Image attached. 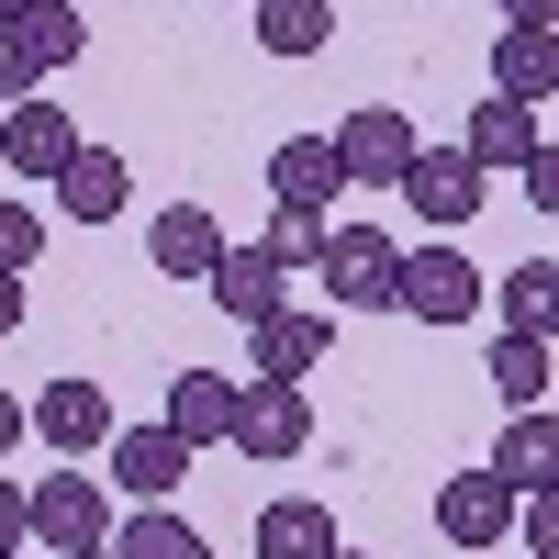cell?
Wrapping results in <instances>:
<instances>
[{"label": "cell", "instance_id": "obj_1", "mask_svg": "<svg viewBox=\"0 0 559 559\" xmlns=\"http://www.w3.org/2000/svg\"><path fill=\"white\" fill-rule=\"evenodd\" d=\"M23 548L34 559H90V548H112V503L90 471H45L23 492Z\"/></svg>", "mask_w": 559, "mask_h": 559}, {"label": "cell", "instance_id": "obj_2", "mask_svg": "<svg viewBox=\"0 0 559 559\" xmlns=\"http://www.w3.org/2000/svg\"><path fill=\"white\" fill-rule=\"evenodd\" d=\"M324 146H336V179H347V191H392L426 134H414V112H392V102H358V112H336Z\"/></svg>", "mask_w": 559, "mask_h": 559}, {"label": "cell", "instance_id": "obj_3", "mask_svg": "<svg viewBox=\"0 0 559 559\" xmlns=\"http://www.w3.org/2000/svg\"><path fill=\"white\" fill-rule=\"evenodd\" d=\"M247 459V471H280V459H302L313 448V403L302 381H236V437H224Z\"/></svg>", "mask_w": 559, "mask_h": 559}, {"label": "cell", "instance_id": "obj_4", "mask_svg": "<svg viewBox=\"0 0 559 559\" xmlns=\"http://www.w3.org/2000/svg\"><path fill=\"white\" fill-rule=\"evenodd\" d=\"M313 280L336 292L347 313H392V280H403V247L381 236V224H324V258Z\"/></svg>", "mask_w": 559, "mask_h": 559}, {"label": "cell", "instance_id": "obj_5", "mask_svg": "<svg viewBox=\"0 0 559 559\" xmlns=\"http://www.w3.org/2000/svg\"><path fill=\"white\" fill-rule=\"evenodd\" d=\"M481 292H492V280L459 258V247H426V258H403L392 313H414V324H471V313H481Z\"/></svg>", "mask_w": 559, "mask_h": 559}, {"label": "cell", "instance_id": "obj_6", "mask_svg": "<svg viewBox=\"0 0 559 559\" xmlns=\"http://www.w3.org/2000/svg\"><path fill=\"white\" fill-rule=\"evenodd\" d=\"M79 146H90V134H79V123H68L57 102H45V90L0 112V168H12V179H57V168H68Z\"/></svg>", "mask_w": 559, "mask_h": 559}, {"label": "cell", "instance_id": "obj_7", "mask_svg": "<svg viewBox=\"0 0 559 559\" xmlns=\"http://www.w3.org/2000/svg\"><path fill=\"white\" fill-rule=\"evenodd\" d=\"M392 202H414V213L448 236V224H471V213H481V168L459 157V146H414V168L392 179Z\"/></svg>", "mask_w": 559, "mask_h": 559}, {"label": "cell", "instance_id": "obj_8", "mask_svg": "<svg viewBox=\"0 0 559 559\" xmlns=\"http://www.w3.org/2000/svg\"><path fill=\"white\" fill-rule=\"evenodd\" d=\"M23 437H45L57 459H90L112 437V403H102V381H45L34 403H23Z\"/></svg>", "mask_w": 559, "mask_h": 559}, {"label": "cell", "instance_id": "obj_9", "mask_svg": "<svg viewBox=\"0 0 559 559\" xmlns=\"http://www.w3.org/2000/svg\"><path fill=\"white\" fill-rule=\"evenodd\" d=\"M492 102H526V112L559 102V23H503L492 34Z\"/></svg>", "mask_w": 559, "mask_h": 559}, {"label": "cell", "instance_id": "obj_10", "mask_svg": "<svg viewBox=\"0 0 559 559\" xmlns=\"http://www.w3.org/2000/svg\"><path fill=\"white\" fill-rule=\"evenodd\" d=\"M437 537L448 548H503L515 537V492H503L492 471H448L437 481Z\"/></svg>", "mask_w": 559, "mask_h": 559}, {"label": "cell", "instance_id": "obj_11", "mask_svg": "<svg viewBox=\"0 0 559 559\" xmlns=\"http://www.w3.org/2000/svg\"><path fill=\"white\" fill-rule=\"evenodd\" d=\"M324 347H336V324L280 302L269 324H247V381H313V369H324Z\"/></svg>", "mask_w": 559, "mask_h": 559}, {"label": "cell", "instance_id": "obj_12", "mask_svg": "<svg viewBox=\"0 0 559 559\" xmlns=\"http://www.w3.org/2000/svg\"><path fill=\"white\" fill-rule=\"evenodd\" d=\"M102 459H112V481H123L134 503H168L179 481H191V448H179L168 426H112V437H102Z\"/></svg>", "mask_w": 559, "mask_h": 559}, {"label": "cell", "instance_id": "obj_13", "mask_svg": "<svg viewBox=\"0 0 559 559\" xmlns=\"http://www.w3.org/2000/svg\"><path fill=\"white\" fill-rule=\"evenodd\" d=\"M157 426H168L179 448H224V437H236V381H224V369H179Z\"/></svg>", "mask_w": 559, "mask_h": 559}, {"label": "cell", "instance_id": "obj_14", "mask_svg": "<svg viewBox=\"0 0 559 559\" xmlns=\"http://www.w3.org/2000/svg\"><path fill=\"white\" fill-rule=\"evenodd\" d=\"M492 481L503 492H559V426H548V403L537 414H503V448H492Z\"/></svg>", "mask_w": 559, "mask_h": 559}, {"label": "cell", "instance_id": "obj_15", "mask_svg": "<svg viewBox=\"0 0 559 559\" xmlns=\"http://www.w3.org/2000/svg\"><path fill=\"white\" fill-rule=\"evenodd\" d=\"M537 146H548V112H526V102H481L471 134H459V157H471L481 179H492V168H526Z\"/></svg>", "mask_w": 559, "mask_h": 559}, {"label": "cell", "instance_id": "obj_16", "mask_svg": "<svg viewBox=\"0 0 559 559\" xmlns=\"http://www.w3.org/2000/svg\"><path fill=\"white\" fill-rule=\"evenodd\" d=\"M45 191L68 202V224H112V213L134 202V168H123L112 146H79V157H68L57 179H45Z\"/></svg>", "mask_w": 559, "mask_h": 559}, {"label": "cell", "instance_id": "obj_17", "mask_svg": "<svg viewBox=\"0 0 559 559\" xmlns=\"http://www.w3.org/2000/svg\"><path fill=\"white\" fill-rule=\"evenodd\" d=\"M146 258H157V280H213V258H224V224H213L202 202H157V236H146Z\"/></svg>", "mask_w": 559, "mask_h": 559}, {"label": "cell", "instance_id": "obj_18", "mask_svg": "<svg viewBox=\"0 0 559 559\" xmlns=\"http://www.w3.org/2000/svg\"><path fill=\"white\" fill-rule=\"evenodd\" d=\"M347 179H336V146L324 134H280L269 146V202H302V213H324Z\"/></svg>", "mask_w": 559, "mask_h": 559}, {"label": "cell", "instance_id": "obj_19", "mask_svg": "<svg viewBox=\"0 0 559 559\" xmlns=\"http://www.w3.org/2000/svg\"><path fill=\"white\" fill-rule=\"evenodd\" d=\"M280 280H292V269H269L258 247H224L202 292H213V313H236V324H269V313H280Z\"/></svg>", "mask_w": 559, "mask_h": 559}, {"label": "cell", "instance_id": "obj_20", "mask_svg": "<svg viewBox=\"0 0 559 559\" xmlns=\"http://www.w3.org/2000/svg\"><path fill=\"white\" fill-rule=\"evenodd\" d=\"M247 34L269 57H324V45H336V12H324V0H247Z\"/></svg>", "mask_w": 559, "mask_h": 559}, {"label": "cell", "instance_id": "obj_21", "mask_svg": "<svg viewBox=\"0 0 559 559\" xmlns=\"http://www.w3.org/2000/svg\"><path fill=\"white\" fill-rule=\"evenodd\" d=\"M324 548H336V515H324L313 492H280L258 515V559H324Z\"/></svg>", "mask_w": 559, "mask_h": 559}, {"label": "cell", "instance_id": "obj_22", "mask_svg": "<svg viewBox=\"0 0 559 559\" xmlns=\"http://www.w3.org/2000/svg\"><path fill=\"white\" fill-rule=\"evenodd\" d=\"M492 392H503V414H537V403L559 392L548 336H492Z\"/></svg>", "mask_w": 559, "mask_h": 559}, {"label": "cell", "instance_id": "obj_23", "mask_svg": "<svg viewBox=\"0 0 559 559\" xmlns=\"http://www.w3.org/2000/svg\"><path fill=\"white\" fill-rule=\"evenodd\" d=\"M112 559H213V537L191 515H168V503H134V515L112 526Z\"/></svg>", "mask_w": 559, "mask_h": 559}, {"label": "cell", "instance_id": "obj_24", "mask_svg": "<svg viewBox=\"0 0 559 559\" xmlns=\"http://www.w3.org/2000/svg\"><path fill=\"white\" fill-rule=\"evenodd\" d=\"M12 23H23V45H34V57H45V79H57V68H79V57H90V23L68 12V0H23Z\"/></svg>", "mask_w": 559, "mask_h": 559}, {"label": "cell", "instance_id": "obj_25", "mask_svg": "<svg viewBox=\"0 0 559 559\" xmlns=\"http://www.w3.org/2000/svg\"><path fill=\"white\" fill-rule=\"evenodd\" d=\"M492 302H503V336H548V313H559V269H548V258H526Z\"/></svg>", "mask_w": 559, "mask_h": 559}, {"label": "cell", "instance_id": "obj_26", "mask_svg": "<svg viewBox=\"0 0 559 559\" xmlns=\"http://www.w3.org/2000/svg\"><path fill=\"white\" fill-rule=\"evenodd\" d=\"M258 258H269V269H313V258H324V213L280 202V213H269V236H258Z\"/></svg>", "mask_w": 559, "mask_h": 559}, {"label": "cell", "instance_id": "obj_27", "mask_svg": "<svg viewBox=\"0 0 559 559\" xmlns=\"http://www.w3.org/2000/svg\"><path fill=\"white\" fill-rule=\"evenodd\" d=\"M34 258H45V213L34 202H0V280H23Z\"/></svg>", "mask_w": 559, "mask_h": 559}, {"label": "cell", "instance_id": "obj_28", "mask_svg": "<svg viewBox=\"0 0 559 559\" xmlns=\"http://www.w3.org/2000/svg\"><path fill=\"white\" fill-rule=\"evenodd\" d=\"M34 90H45V57L23 45V23H0V112H12V102H34Z\"/></svg>", "mask_w": 559, "mask_h": 559}, {"label": "cell", "instance_id": "obj_29", "mask_svg": "<svg viewBox=\"0 0 559 559\" xmlns=\"http://www.w3.org/2000/svg\"><path fill=\"white\" fill-rule=\"evenodd\" d=\"M526 559H559V492H526Z\"/></svg>", "mask_w": 559, "mask_h": 559}, {"label": "cell", "instance_id": "obj_30", "mask_svg": "<svg viewBox=\"0 0 559 559\" xmlns=\"http://www.w3.org/2000/svg\"><path fill=\"white\" fill-rule=\"evenodd\" d=\"M515 179H526V213H559V157H548V146H537Z\"/></svg>", "mask_w": 559, "mask_h": 559}, {"label": "cell", "instance_id": "obj_31", "mask_svg": "<svg viewBox=\"0 0 559 559\" xmlns=\"http://www.w3.org/2000/svg\"><path fill=\"white\" fill-rule=\"evenodd\" d=\"M0 548H23V481H0Z\"/></svg>", "mask_w": 559, "mask_h": 559}, {"label": "cell", "instance_id": "obj_32", "mask_svg": "<svg viewBox=\"0 0 559 559\" xmlns=\"http://www.w3.org/2000/svg\"><path fill=\"white\" fill-rule=\"evenodd\" d=\"M12 448H23V403L0 392V459H12Z\"/></svg>", "mask_w": 559, "mask_h": 559}, {"label": "cell", "instance_id": "obj_33", "mask_svg": "<svg viewBox=\"0 0 559 559\" xmlns=\"http://www.w3.org/2000/svg\"><path fill=\"white\" fill-rule=\"evenodd\" d=\"M503 23H559V0H503Z\"/></svg>", "mask_w": 559, "mask_h": 559}, {"label": "cell", "instance_id": "obj_34", "mask_svg": "<svg viewBox=\"0 0 559 559\" xmlns=\"http://www.w3.org/2000/svg\"><path fill=\"white\" fill-rule=\"evenodd\" d=\"M12 324H23V280H0V336H12Z\"/></svg>", "mask_w": 559, "mask_h": 559}, {"label": "cell", "instance_id": "obj_35", "mask_svg": "<svg viewBox=\"0 0 559 559\" xmlns=\"http://www.w3.org/2000/svg\"><path fill=\"white\" fill-rule=\"evenodd\" d=\"M12 12H23V0H0V23H12Z\"/></svg>", "mask_w": 559, "mask_h": 559}, {"label": "cell", "instance_id": "obj_36", "mask_svg": "<svg viewBox=\"0 0 559 559\" xmlns=\"http://www.w3.org/2000/svg\"><path fill=\"white\" fill-rule=\"evenodd\" d=\"M0 559H34V548H0Z\"/></svg>", "mask_w": 559, "mask_h": 559}, {"label": "cell", "instance_id": "obj_37", "mask_svg": "<svg viewBox=\"0 0 559 559\" xmlns=\"http://www.w3.org/2000/svg\"><path fill=\"white\" fill-rule=\"evenodd\" d=\"M324 559H358V548H324Z\"/></svg>", "mask_w": 559, "mask_h": 559}, {"label": "cell", "instance_id": "obj_38", "mask_svg": "<svg viewBox=\"0 0 559 559\" xmlns=\"http://www.w3.org/2000/svg\"><path fill=\"white\" fill-rule=\"evenodd\" d=\"M90 559H112V548H90Z\"/></svg>", "mask_w": 559, "mask_h": 559}]
</instances>
